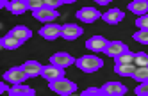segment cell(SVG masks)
<instances>
[{
  "label": "cell",
  "mask_w": 148,
  "mask_h": 96,
  "mask_svg": "<svg viewBox=\"0 0 148 96\" xmlns=\"http://www.w3.org/2000/svg\"><path fill=\"white\" fill-rule=\"evenodd\" d=\"M134 64L136 66H148V53L136 52L134 53Z\"/></svg>",
  "instance_id": "obj_22"
},
{
  "label": "cell",
  "mask_w": 148,
  "mask_h": 96,
  "mask_svg": "<svg viewBox=\"0 0 148 96\" xmlns=\"http://www.w3.org/2000/svg\"><path fill=\"white\" fill-rule=\"evenodd\" d=\"M136 94L137 96H148V80L146 82H139V85L136 87Z\"/></svg>",
  "instance_id": "obj_27"
},
{
  "label": "cell",
  "mask_w": 148,
  "mask_h": 96,
  "mask_svg": "<svg viewBox=\"0 0 148 96\" xmlns=\"http://www.w3.org/2000/svg\"><path fill=\"white\" fill-rule=\"evenodd\" d=\"M129 11H132L134 14H148V0H132L129 4Z\"/></svg>",
  "instance_id": "obj_17"
},
{
  "label": "cell",
  "mask_w": 148,
  "mask_h": 96,
  "mask_svg": "<svg viewBox=\"0 0 148 96\" xmlns=\"http://www.w3.org/2000/svg\"><path fill=\"white\" fill-rule=\"evenodd\" d=\"M103 52H105V55H109V57L114 59V57H120L121 53L129 52V48H127V45L123 41H109Z\"/></svg>",
  "instance_id": "obj_10"
},
{
  "label": "cell",
  "mask_w": 148,
  "mask_h": 96,
  "mask_svg": "<svg viewBox=\"0 0 148 96\" xmlns=\"http://www.w3.org/2000/svg\"><path fill=\"white\" fill-rule=\"evenodd\" d=\"M123 18H125V14H123V11H121V9H109L107 13H103V14H102V20L105 21V23H109V25L120 23Z\"/></svg>",
  "instance_id": "obj_13"
},
{
  "label": "cell",
  "mask_w": 148,
  "mask_h": 96,
  "mask_svg": "<svg viewBox=\"0 0 148 96\" xmlns=\"http://www.w3.org/2000/svg\"><path fill=\"white\" fill-rule=\"evenodd\" d=\"M134 41H137V43H143V45H148V30H143V29H139L134 34Z\"/></svg>",
  "instance_id": "obj_23"
},
{
  "label": "cell",
  "mask_w": 148,
  "mask_h": 96,
  "mask_svg": "<svg viewBox=\"0 0 148 96\" xmlns=\"http://www.w3.org/2000/svg\"><path fill=\"white\" fill-rule=\"evenodd\" d=\"M25 4H27V7L34 13V11L45 7V0H25Z\"/></svg>",
  "instance_id": "obj_24"
},
{
  "label": "cell",
  "mask_w": 148,
  "mask_h": 96,
  "mask_svg": "<svg viewBox=\"0 0 148 96\" xmlns=\"http://www.w3.org/2000/svg\"><path fill=\"white\" fill-rule=\"evenodd\" d=\"M27 78H29V75L25 73V69H23L22 66L11 68L9 71L4 73V80L9 82V84H13V85H16V84H23Z\"/></svg>",
  "instance_id": "obj_3"
},
{
  "label": "cell",
  "mask_w": 148,
  "mask_h": 96,
  "mask_svg": "<svg viewBox=\"0 0 148 96\" xmlns=\"http://www.w3.org/2000/svg\"><path fill=\"white\" fill-rule=\"evenodd\" d=\"M22 68L29 75V78H34V77H38V75H41V71H43V66H41L38 61H25L22 64Z\"/></svg>",
  "instance_id": "obj_15"
},
{
  "label": "cell",
  "mask_w": 148,
  "mask_h": 96,
  "mask_svg": "<svg viewBox=\"0 0 148 96\" xmlns=\"http://www.w3.org/2000/svg\"><path fill=\"white\" fill-rule=\"evenodd\" d=\"M75 16L80 21H84V23H93V21H97L98 18H102V13L95 7H82L75 13Z\"/></svg>",
  "instance_id": "obj_6"
},
{
  "label": "cell",
  "mask_w": 148,
  "mask_h": 96,
  "mask_svg": "<svg viewBox=\"0 0 148 96\" xmlns=\"http://www.w3.org/2000/svg\"><path fill=\"white\" fill-rule=\"evenodd\" d=\"M73 2H77V0H62V4H73Z\"/></svg>",
  "instance_id": "obj_33"
},
{
  "label": "cell",
  "mask_w": 148,
  "mask_h": 96,
  "mask_svg": "<svg viewBox=\"0 0 148 96\" xmlns=\"http://www.w3.org/2000/svg\"><path fill=\"white\" fill-rule=\"evenodd\" d=\"M50 89L54 93H57V94H61V96H70V94H73L77 91V84L73 80H68V78L62 77V78H57L54 82H50Z\"/></svg>",
  "instance_id": "obj_2"
},
{
  "label": "cell",
  "mask_w": 148,
  "mask_h": 96,
  "mask_svg": "<svg viewBox=\"0 0 148 96\" xmlns=\"http://www.w3.org/2000/svg\"><path fill=\"white\" fill-rule=\"evenodd\" d=\"M9 2H11V0H0V7H7Z\"/></svg>",
  "instance_id": "obj_31"
},
{
  "label": "cell",
  "mask_w": 148,
  "mask_h": 96,
  "mask_svg": "<svg viewBox=\"0 0 148 96\" xmlns=\"http://www.w3.org/2000/svg\"><path fill=\"white\" fill-rule=\"evenodd\" d=\"M97 4H100V5H105V4H109V2H112V0H95Z\"/></svg>",
  "instance_id": "obj_30"
},
{
  "label": "cell",
  "mask_w": 148,
  "mask_h": 96,
  "mask_svg": "<svg viewBox=\"0 0 148 96\" xmlns=\"http://www.w3.org/2000/svg\"><path fill=\"white\" fill-rule=\"evenodd\" d=\"M9 94L11 96H34V89L29 87V85H23V84H16L9 89Z\"/></svg>",
  "instance_id": "obj_18"
},
{
  "label": "cell",
  "mask_w": 148,
  "mask_h": 96,
  "mask_svg": "<svg viewBox=\"0 0 148 96\" xmlns=\"http://www.w3.org/2000/svg\"><path fill=\"white\" fill-rule=\"evenodd\" d=\"M130 78H134L136 82H146L148 80V66H136V71Z\"/></svg>",
  "instance_id": "obj_20"
},
{
  "label": "cell",
  "mask_w": 148,
  "mask_h": 96,
  "mask_svg": "<svg viewBox=\"0 0 148 96\" xmlns=\"http://www.w3.org/2000/svg\"><path fill=\"white\" fill-rule=\"evenodd\" d=\"M11 2H25V0H11Z\"/></svg>",
  "instance_id": "obj_34"
},
{
  "label": "cell",
  "mask_w": 148,
  "mask_h": 96,
  "mask_svg": "<svg viewBox=\"0 0 148 96\" xmlns=\"http://www.w3.org/2000/svg\"><path fill=\"white\" fill-rule=\"evenodd\" d=\"M82 96H103L102 87H88L86 91H82Z\"/></svg>",
  "instance_id": "obj_28"
},
{
  "label": "cell",
  "mask_w": 148,
  "mask_h": 96,
  "mask_svg": "<svg viewBox=\"0 0 148 96\" xmlns=\"http://www.w3.org/2000/svg\"><path fill=\"white\" fill-rule=\"evenodd\" d=\"M136 71V64L134 62H120L114 64V73H118L120 77H132Z\"/></svg>",
  "instance_id": "obj_16"
},
{
  "label": "cell",
  "mask_w": 148,
  "mask_h": 96,
  "mask_svg": "<svg viewBox=\"0 0 148 96\" xmlns=\"http://www.w3.org/2000/svg\"><path fill=\"white\" fill-rule=\"evenodd\" d=\"M7 9H9V13H13V14H23L29 7H27L25 2H9Z\"/></svg>",
  "instance_id": "obj_21"
},
{
  "label": "cell",
  "mask_w": 148,
  "mask_h": 96,
  "mask_svg": "<svg viewBox=\"0 0 148 96\" xmlns=\"http://www.w3.org/2000/svg\"><path fill=\"white\" fill-rule=\"evenodd\" d=\"M45 5H48L52 9H57L59 5H62V0H45Z\"/></svg>",
  "instance_id": "obj_29"
},
{
  "label": "cell",
  "mask_w": 148,
  "mask_h": 96,
  "mask_svg": "<svg viewBox=\"0 0 148 96\" xmlns=\"http://www.w3.org/2000/svg\"><path fill=\"white\" fill-rule=\"evenodd\" d=\"M107 39H105L103 36H91L88 41H86V48L88 50H91V52H103L105 50V46H107Z\"/></svg>",
  "instance_id": "obj_12"
},
{
  "label": "cell",
  "mask_w": 148,
  "mask_h": 96,
  "mask_svg": "<svg viewBox=\"0 0 148 96\" xmlns=\"http://www.w3.org/2000/svg\"><path fill=\"white\" fill-rule=\"evenodd\" d=\"M23 43L20 41V39H16V37H13V36H4L2 39H0V46L2 48H5V50H16V48H20Z\"/></svg>",
  "instance_id": "obj_19"
},
{
  "label": "cell",
  "mask_w": 148,
  "mask_h": 96,
  "mask_svg": "<svg viewBox=\"0 0 148 96\" xmlns=\"http://www.w3.org/2000/svg\"><path fill=\"white\" fill-rule=\"evenodd\" d=\"M61 30H62V25H57L54 21H50V23H45L39 29V36L48 39V41H54L61 36Z\"/></svg>",
  "instance_id": "obj_4"
},
{
  "label": "cell",
  "mask_w": 148,
  "mask_h": 96,
  "mask_svg": "<svg viewBox=\"0 0 148 96\" xmlns=\"http://www.w3.org/2000/svg\"><path fill=\"white\" fill-rule=\"evenodd\" d=\"M41 77H43L45 80H48V84H50V82L64 77V68H59V66H56V64H48V66H43Z\"/></svg>",
  "instance_id": "obj_7"
},
{
  "label": "cell",
  "mask_w": 148,
  "mask_h": 96,
  "mask_svg": "<svg viewBox=\"0 0 148 96\" xmlns=\"http://www.w3.org/2000/svg\"><path fill=\"white\" fill-rule=\"evenodd\" d=\"M114 62L116 64H120V62H134V53L132 52H125L120 57H114Z\"/></svg>",
  "instance_id": "obj_25"
},
{
  "label": "cell",
  "mask_w": 148,
  "mask_h": 96,
  "mask_svg": "<svg viewBox=\"0 0 148 96\" xmlns=\"http://www.w3.org/2000/svg\"><path fill=\"white\" fill-rule=\"evenodd\" d=\"M57 16H59L57 9H52V7H48V5L41 7V9H38V11H34V18L39 20V21H43V23H50V21H54Z\"/></svg>",
  "instance_id": "obj_9"
},
{
  "label": "cell",
  "mask_w": 148,
  "mask_h": 96,
  "mask_svg": "<svg viewBox=\"0 0 148 96\" xmlns=\"http://www.w3.org/2000/svg\"><path fill=\"white\" fill-rule=\"evenodd\" d=\"M77 68L80 71H86V73H95L98 71L102 66H103V61L100 57H95V55H84V57H79L75 61Z\"/></svg>",
  "instance_id": "obj_1"
},
{
  "label": "cell",
  "mask_w": 148,
  "mask_h": 96,
  "mask_svg": "<svg viewBox=\"0 0 148 96\" xmlns=\"http://www.w3.org/2000/svg\"><path fill=\"white\" fill-rule=\"evenodd\" d=\"M82 34H84V29L79 27L77 23H64L62 25V30H61V36L64 39H68V41H75Z\"/></svg>",
  "instance_id": "obj_8"
},
{
  "label": "cell",
  "mask_w": 148,
  "mask_h": 96,
  "mask_svg": "<svg viewBox=\"0 0 148 96\" xmlns=\"http://www.w3.org/2000/svg\"><path fill=\"white\" fill-rule=\"evenodd\" d=\"M127 93V85H123L121 82H105L102 85V94L103 96H123Z\"/></svg>",
  "instance_id": "obj_5"
},
{
  "label": "cell",
  "mask_w": 148,
  "mask_h": 96,
  "mask_svg": "<svg viewBox=\"0 0 148 96\" xmlns=\"http://www.w3.org/2000/svg\"><path fill=\"white\" fill-rule=\"evenodd\" d=\"M136 27L137 29H143V30H148V14H143L136 20Z\"/></svg>",
  "instance_id": "obj_26"
},
{
  "label": "cell",
  "mask_w": 148,
  "mask_h": 96,
  "mask_svg": "<svg viewBox=\"0 0 148 96\" xmlns=\"http://www.w3.org/2000/svg\"><path fill=\"white\" fill-rule=\"evenodd\" d=\"M9 36H13V37H16V39H20L22 43H25L27 39L32 37V30L27 29L25 25H18V27H14V29L9 30Z\"/></svg>",
  "instance_id": "obj_14"
},
{
  "label": "cell",
  "mask_w": 148,
  "mask_h": 96,
  "mask_svg": "<svg viewBox=\"0 0 148 96\" xmlns=\"http://www.w3.org/2000/svg\"><path fill=\"white\" fill-rule=\"evenodd\" d=\"M5 91H9V87H7V85H5V82H4L2 85H0V93H5Z\"/></svg>",
  "instance_id": "obj_32"
},
{
  "label": "cell",
  "mask_w": 148,
  "mask_h": 96,
  "mask_svg": "<svg viewBox=\"0 0 148 96\" xmlns=\"http://www.w3.org/2000/svg\"><path fill=\"white\" fill-rule=\"evenodd\" d=\"M50 64H56V66L66 69L68 66L75 64V59H73L70 53H66V52H57V53H54V55L50 57Z\"/></svg>",
  "instance_id": "obj_11"
}]
</instances>
